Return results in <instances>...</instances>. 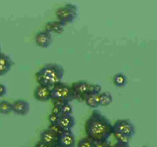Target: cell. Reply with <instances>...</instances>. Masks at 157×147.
Masks as SVG:
<instances>
[{"mask_svg": "<svg viewBox=\"0 0 157 147\" xmlns=\"http://www.w3.org/2000/svg\"><path fill=\"white\" fill-rule=\"evenodd\" d=\"M85 129L86 136L94 141L107 140L113 133V125L98 110H94L86 120Z\"/></svg>", "mask_w": 157, "mask_h": 147, "instance_id": "6da1fadb", "label": "cell"}, {"mask_svg": "<svg viewBox=\"0 0 157 147\" xmlns=\"http://www.w3.org/2000/svg\"><path fill=\"white\" fill-rule=\"evenodd\" d=\"M65 70L56 63H48L36 73V81L39 85L52 88L61 82Z\"/></svg>", "mask_w": 157, "mask_h": 147, "instance_id": "7a4b0ae2", "label": "cell"}, {"mask_svg": "<svg viewBox=\"0 0 157 147\" xmlns=\"http://www.w3.org/2000/svg\"><path fill=\"white\" fill-rule=\"evenodd\" d=\"M78 16V7L75 5L67 4L65 6L58 8L56 11V17L65 25L73 23Z\"/></svg>", "mask_w": 157, "mask_h": 147, "instance_id": "3957f363", "label": "cell"}, {"mask_svg": "<svg viewBox=\"0 0 157 147\" xmlns=\"http://www.w3.org/2000/svg\"><path fill=\"white\" fill-rule=\"evenodd\" d=\"M75 94L67 84L59 82L52 88V99H61L67 102L74 100Z\"/></svg>", "mask_w": 157, "mask_h": 147, "instance_id": "277c9868", "label": "cell"}, {"mask_svg": "<svg viewBox=\"0 0 157 147\" xmlns=\"http://www.w3.org/2000/svg\"><path fill=\"white\" fill-rule=\"evenodd\" d=\"M113 130L121 132L128 137L135 136V128L134 124L128 119H120L117 120L113 125Z\"/></svg>", "mask_w": 157, "mask_h": 147, "instance_id": "5b68a950", "label": "cell"}, {"mask_svg": "<svg viewBox=\"0 0 157 147\" xmlns=\"http://www.w3.org/2000/svg\"><path fill=\"white\" fill-rule=\"evenodd\" d=\"M52 42V34L46 31H41L35 36V43L41 48H48Z\"/></svg>", "mask_w": 157, "mask_h": 147, "instance_id": "8992f818", "label": "cell"}, {"mask_svg": "<svg viewBox=\"0 0 157 147\" xmlns=\"http://www.w3.org/2000/svg\"><path fill=\"white\" fill-rule=\"evenodd\" d=\"M34 98L39 102H47L52 99V89L39 85L34 90Z\"/></svg>", "mask_w": 157, "mask_h": 147, "instance_id": "52a82bcc", "label": "cell"}, {"mask_svg": "<svg viewBox=\"0 0 157 147\" xmlns=\"http://www.w3.org/2000/svg\"><path fill=\"white\" fill-rule=\"evenodd\" d=\"M58 143L62 147H74L76 139L72 130H64L61 135L58 137Z\"/></svg>", "mask_w": 157, "mask_h": 147, "instance_id": "ba28073f", "label": "cell"}, {"mask_svg": "<svg viewBox=\"0 0 157 147\" xmlns=\"http://www.w3.org/2000/svg\"><path fill=\"white\" fill-rule=\"evenodd\" d=\"M12 106V112L19 116H25L27 115L30 110V104L28 102L22 100V99H18L16 100L15 102L11 103Z\"/></svg>", "mask_w": 157, "mask_h": 147, "instance_id": "9c48e42d", "label": "cell"}, {"mask_svg": "<svg viewBox=\"0 0 157 147\" xmlns=\"http://www.w3.org/2000/svg\"><path fill=\"white\" fill-rule=\"evenodd\" d=\"M13 66V62L11 57L3 53H0V76L8 73Z\"/></svg>", "mask_w": 157, "mask_h": 147, "instance_id": "30bf717a", "label": "cell"}, {"mask_svg": "<svg viewBox=\"0 0 157 147\" xmlns=\"http://www.w3.org/2000/svg\"><path fill=\"white\" fill-rule=\"evenodd\" d=\"M40 142L46 144L47 145H54L58 143V136L52 131L46 129L43 130L40 134Z\"/></svg>", "mask_w": 157, "mask_h": 147, "instance_id": "8fae6325", "label": "cell"}, {"mask_svg": "<svg viewBox=\"0 0 157 147\" xmlns=\"http://www.w3.org/2000/svg\"><path fill=\"white\" fill-rule=\"evenodd\" d=\"M66 25L60 22L59 20H55V21H50V22L46 23L45 26V31L48 33H53L56 34H61L64 30H65Z\"/></svg>", "mask_w": 157, "mask_h": 147, "instance_id": "7c38bea8", "label": "cell"}, {"mask_svg": "<svg viewBox=\"0 0 157 147\" xmlns=\"http://www.w3.org/2000/svg\"><path fill=\"white\" fill-rule=\"evenodd\" d=\"M58 125L64 130H70L75 125V119L72 115H62L59 118Z\"/></svg>", "mask_w": 157, "mask_h": 147, "instance_id": "4fadbf2b", "label": "cell"}, {"mask_svg": "<svg viewBox=\"0 0 157 147\" xmlns=\"http://www.w3.org/2000/svg\"><path fill=\"white\" fill-rule=\"evenodd\" d=\"M88 87H89L88 82H86L85 81H76V82L73 83L71 88L75 95L86 96V95H88Z\"/></svg>", "mask_w": 157, "mask_h": 147, "instance_id": "5bb4252c", "label": "cell"}, {"mask_svg": "<svg viewBox=\"0 0 157 147\" xmlns=\"http://www.w3.org/2000/svg\"><path fill=\"white\" fill-rule=\"evenodd\" d=\"M85 101L88 107L95 109L98 106H100V94L93 93V94L86 95Z\"/></svg>", "mask_w": 157, "mask_h": 147, "instance_id": "9a60e30c", "label": "cell"}, {"mask_svg": "<svg viewBox=\"0 0 157 147\" xmlns=\"http://www.w3.org/2000/svg\"><path fill=\"white\" fill-rule=\"evenodd\" d=\"M127 76L122 73H117L113 76V83L118 88H123L127 85Z\"/></svg>", "mask_w": 157, "mask_h": 147, "instance_id": "2e32d148", "label": "cell"}, {"mask_svg": "<svg viewBox=\"0 0 157 147\" xmlns=\"http://www.w3.org/2000/svg\"><path fill=\"white\" fill-rule=\"evenodd\" d=\"M113 102V96L109 92L100 93V105L108 106Z\"/></svg>", "mask_w": 157, "mask_h": 147, "instance_id": "e0dca14e", "label": "cell"}, {"mask_svg": "<svg viewBox=\"0 0 157 147\" xmlns=\"http://www.w3.org/2000/svg\"><path fill=\"white\" fill-rule=\"evenodd\" d=\"M12 110V106H11V102L8 101H1L0 102V114H4L7 115Z\"/></svg>", "mask_w": 157, "mask_h": 147, "instance_id": "ac0fdd59", "label": "cell"}, {"mask_svg": "<svg viewBox=\"0 0 157 147\" xmlns=\"http://www.w3.org/2000/svg\"><path fill=\"white\" fill-rule=\"evenodd\" d=\"M112 135H113L114 138L116 139V141L118 143H121V144H127L128 145L129 140H130V137H127L126 135H124L121 132H118V131H115V130H113Z\"/></svg>", "mask_w": 157, "mask_h": 147, "instance_id": "d6986e66", "label": "cell"}, {"mask_svg": "<svg viewBox=\"0 0 157 147\" xmlns=\"http://www.w3.org/2000/svg\"><path fill=\"white\" fill-rule=\"evenodd\" d=\"M78 147H94V141L86 137L78 141Z\"/></svg>", "mask_w": 157, "mask_h": 147, "instance_id": "ffe728a7", "label": "cell"}, {"mask_svg": "<svg viewBox=\"0 0 157 147\" xmlns=\"http://www.w3.org/2000/svg\"><path fill=\"white\" fill-rule=\"evenodd\" d=\"M48 130H50L51 131H52V132H53L54 134H56L58 137L60 136L62 133L64 132V130H63L61 127L58 125V124H54V125H51L50 124L49 127H48Z\"/></svg>", "mask_w": 157, "mask_h": 147, "instance_id": "44dd1931", "label": "cell"}, {"mask_svg": "<svg viewBox=\"0 0 157 147\" xmlns=\"http://www.w3.org/2000/svg\"><path fill=\"white\" fill-rule=\"evenodd\" d=\"M60 110H61V116L62 115H72V113H73V107L70 104V102H67L62 106Z\"/></svg>", "mask_w": 157, "mask_h": 147, "instance_id": "7402d4cb", "label": "cell"}, {"mask_svg": "<svg viewBox=\"0 0 157 147\" xmlns=\"http://www.w3.org/2000/svg\"><path fill=\"white\" fill-rule=\"evenodd\" d=\"M59 118V116H57V115L53 113H51L49 115V117H48V121H49L51 125H54V124H58Z\"/></svg>", "mask_w": 157, "mask_h": 147, "instance_id": "603a6c76", "label": "cell"}, {"mask_svg": "<svg viewBox=\"0 0 157 147\" xmlns=\"http://www.w3.org/2000/svg\"><path fill=\"white\" fill-rule=\"evenodd\" d=\"M110 146V143L108 140L102 141H94V147H108Z\"/></svg>", "mask_w": 157, "mask_h": 147, "instance_id": "cb8c5ba5", "label": "cell"}, {"mask_svg": "<svg viewBox=\"0 0 157 147\" xmlns=\"http://www.w3.org/2000/svg\"><path fill=\"white\" fill-rule=\"evenodd\" d=\"M52 101V104L53 106H57V107L61 108L65 103H67L66 101L64 100H61V99H51Z\"/></svg>", "mask_w": 157, "mask_h": 147, "instance_id": "d4e9b609", "label": "cell"}, {"mask_svg": "<svg viewBox=\"0 0 157 147\" xmlns=\"http://www.w3.org/2000/svg\"><path fill=\"white\" fill-rule=\"evenodd\" d=\"M6 92H7V89H6V87L4 84L0 83V97H3L6 95Z\"/></svg>", "mask_w": 157, "mask_h": 147, "instance_id": "484cf974", "label": "cell"}, {"mask_svg": "<svg viewBox=\"0 0 157 147\" xmlns=\"http://www.w3.org/2000/svg\"><path fill=\"white\" fill-rule=\"evenodd\" d=\"M60 109H61V108L57 107V106H53L52 110V113L55 114L57 116L60 117V116H61V110H60Z\"/></svg>", "mask_w": 157, "mask_h": 147, "instance_id": "4316f807", "label": "cell"}, {"mask_svg": "<svg viewBox=\"0 0 157 147\" xmlns=\"http://www.w3.org/2000/svg\"><path fill=\"white\" fill-rule=\"evenodd\" d=\"M94 93H97V94H100L101 91V86L99 84H94Z\"/></svg>", "mask_w": 157, "mask_h": 147, "instance_id": "83f0119b", "label": "cell"}, {"mask_svg": "<svg viewBox=\"0 0 157 147\" xmlns=\"http://www.w3.org/2000/svg\"><path fill=\"white\" fill-rule=\"evenodd\" d=\"M113 147H129L128 145L127 144H121V143H116Z\"/></svg>", "mask_w": 157, "mask_h": 147, "instance_id": "f1b7e54d", "label": "cell"}, {"mask_svg": "<svg viewBox=\"0 0 157 147\" xmlns=\"http://www.w3.org/2000/svg\"><path fill=\"white\" fill-rule=\"evenodd\" d=\"M50 145H47L46 144H44V143H42V142H39L37 145H36V146L35 147H49Z\"/></svg>", "mask_w": 157, "mask_h": 147, "instance_id": "f546056e", "label": "cell"}, {"mask_svg": "<svg viewBox=\"0 0 157 147\" xmlns=\"http://www.w3.org/2000/svg\"><path fill=\"white\" fill-rule=\"evenodd\" d=\"M52 147H62V146L59 145V143H57V144H55L54 145H52Z\"/></svg>", "mask_w": 157, "mask_h": 147, "instance_id": "4dcf8cb0", "label": "cell"}, {"mask_svg": "<svg viewBox=\"0 0 157 147\" xmlns=\"http://www.w3.org/2000/svg\"><path fill=\"white\" fill-rule=\"evenodd\" d=\"M0 53H2V52H1V46H0Z\"/></svg>", "mask_w": 157, "mask_h": 147, "instance_id": "1f68e13d", "label": "cell"}, {"mask_svg": "<svg viewBox=\"0 0 157 147\" xmlns=\"http://www.w3.org/2000/svg\"><path fill=\"white\" fill-rule=\"evenodd\" d=\"M143 147H148V146H146V145H145V146H143Z\"/></svg>", "mask_w": 157, "mask_h": 147, "instance_id": "d6a6232c", "label": "cell"}, {"mask_svg": "<svg viewBox=\"0 0 157 147\" xmlns=\"http://www.w3.org/2000/svg\"><path fill=\"white\" fill-rule=\"evenodd\" d=\"M108 147H113V146H111V145H110V146H108Z\"/></svg>", "mask_w": 157, "mask_h": 147, "instance_id": "836d02e7", "label": "cell"}]
</instances>
